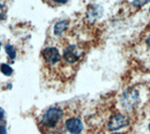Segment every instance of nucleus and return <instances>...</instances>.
Instances as JSON below:
<instances>
[{
    "label": "nucleus",
    "mask_w": 150,
    "mask_h": 134,
    "mask_svg": "<svg viewBox=\"0 0 150 134\" xmlns=\"http://www.w3.org/2000/svg\"><path fill=\"white\" fill-rule=\"evenodd\" d=\"M129 125V118L125 114H116L109 119L107 124V128L111 131L118 130L120 128L128 127Z\"/></svg>",
    "instance_id": "nucleus-3"
},
{
    "label": "nucleus",
    "mask_w": 150,
    "mask_h": 134,
    "mask_svg": "<svg viewBox=\"0 0 150 134\" xmlns=\"http://www.w3.org/2000/svg\"><path fill=\"white\" fill-rule=\"evenodd\" d=\"M0 70H1L3 74L6 75V76H11L12 74V72H13V70L11 68V67H9L8 64H2Z\"/></svg>",
    "instance_id": "nucleus-10"
},
{
    "label": "nucleus",
    "mask_w": 150,
    "mask_h": 134,
    "mask_svg": "<svg viewBox=\"0 0 150 134\" xmlns=\"http://www.w3.org/2000/svg\"><path fill=\"white\" fill-rule=\"evenodd\" d=\"M101 8H100L98 6H93L89 8V11L87 12V17L89 21H95L96 19H98V17H100V14H101Z\"/></svg>",
    "instance_id": "nucleus-7"
},
{
    "label": "nucleus",
    "mask_w": 150,
    "mask_h": 134,
    "mask_svg": "<svg viewBox=\"0 0 150 134\" xmlns=\"http://www.w3.org/2000/svg\"><path fill=\"white\" fill-rule=\"evenodd\" d=\"M7 17V8L2 3H0V21H3Z\"/></svg>",
    "instance_id": "nucleus-11"
},
{
    "label": "nucleus",
    "mask_w": 150,
    "mask_h": 134,
    "mask_svg": "<svg viewBox=\"0 0 150 134\" xmlns=\"http://www.w3.org/2000/svg\"><path fill=\"white\" fill-rule=\"evenodd\" d=\"M5 116V112L2 108H0V119H3Z\"/></svg>",
    "instance_id": "nucleus-14"
},
{
    "label": "nucleus",
    "mask_w": 150,
    "mask_h": 134,
    "mask_svg": "<svg viewBox=\"0 0 150 134\" xmlns=\"http://www.w3.org/2000/svg\"><path fill=\"white\" fill-rule=\"evenodd\" d=\"M65 128L70 134H80L83 131V125L81 119L77 117L69 118L65 123Z\"/></svg>",
    "instance_id": "nucleus-4"
},
{
    "label": "nucleus",
    "mask_w": 150,
    "mask_h": 134,
    "mask_svg": "<svg viewBox=\"0 0 150 134\" xmlns=\"http://www.w3.org/2000/svg\"><path fill=\"white\" fill-rule=\"evenodd\" d=\"M63 117V111L58 107H51L43 114L41 124L47 128H54Z\"/></svg>",
    "instance_id": "nucleus-1"
},
{
    "label": "nucleus",
    "mask_w": 150,
    "mask_h": 134,
    "mask_svg": "<svg viewBox=\"0 0 150 134\" xmlns=\"http://www.w3.org/2000/svg\"><path fill=\"white\" fill-rule=\"evenodd\" d=\"M80 58V52L75 45H69L64 51V59L69 63H75Z\"/></svg>",
    "instance_id": "nucleus-6"
},
{
    "label": "nucleus",
    "mask_w": 150,
    "mask_h": 134,
    "mask_svg": "<svg viewBox=\"0 0 150 134\" xmlns=\"http://www.w3.org/2000/svg\"><path fill=\"white\" fill-rule=\"evenodd\" d=\"M146 43L148 44V46H150V34L148 35L147 39H146Z\"/></svg>",
    "instance_id": "nucleus-16"
},
{
    "label": "nucleus",
    "mask_w": 150,
    "mask_h": 134,
    "mask_svg": "<svg viewBox=\"0 0 150 134\" xmlns=\"http://www.w3.org/2000/svg\"><path fill=\"white\" fill-rule=\"evenodd\" d=\"M42 56L45 59V61L50 64H55L61 59V55L58 50L54 47H48L44 49L42 52Z\"/></svg>",
    "instance_id": "nucleus-5"
},
{
    "label": "nucleus",
    "mask_w": 150,
    "mask_h": 134,
    "mask_svg": "<svg viewBox=\"0 0 150 134\" xmlns=\"http://www.w3.org/2000/svg\"><path fill=\"white\" fill-rule=\"evenodd\" d=\"M150 0H133V5L135 7H142L144 5H145L146 3H148Z\"/></svg>",
    "instance_id": "nucleus-12"
},
{
    "label": "nucleus",
    "mask_w": 150,
    "mask_h": 134,
    "mask_svg": "<svg viewBox=\"0 0 150 134\" xmlns=\"http://www.w3.org/2000/svg\"><path fill=\"white\" fill-rule=\"evenodd\" d=\"M0 48H1V42H0Z\"/></svg>",
    "instance_id": "nucleus-19"
},
{
    "label": "nucleus",
    "mask_w": 150,
    "mask_h": 134,
    "mask_svg": "<svg viewBox=\"0 0 150 134\" xmlns=\"http://www.w3.org/2000/svg\"><path fill=\"white\" fill-rule=\"evenodd\" d=\"M149 11H150V8H149Z\"/></svg>",
    "instance_id": "nucleus-20"
},
{
    "label": "nucleus",
    "mask_w": 150,
    "mask_h": 134,
    "mask_svg": "<svg viewBox=\"0 0 150 134\" xmlns=\"http://www.w3.org/2000/svg\"><path fill=\"white\" fill-rule=\"evenodd\" d=\"M148 128H149V131H150V123H149V126H148Z\"/></svg>",
    "instance_id": "nucleus-17"
},
{
    "label": "nucleus",
    "mask_w": 150,
    "mask_h": 134,
    "mask_svg": "<svg viewBox=\"0 0 150 134\" xmlns=\"http://www.w3.org/2000/svg\"><path fill=\"white\" fill-rule=\"evenodd\" d=\"M5 50H6V53L8 55L9 58H11V60L15 59L16 51H15V48H14L13 46H11V44H6V46H5Z\"/></svg>",
    "instance_id": "nucleus-9"
},
{
    "label": "nucleus",
    "mask_w": 150,
    "mask_h": 134,
    "mask_svg": "<svg viewBox=\"0 0 150 134\" xmlns=\"http://www.w3.org/2000/svg\"><path fill=\"white\" fill-rule=\"evenodd\" d=\"M0 134H7V130L5 127L3 126H0Z\"/></svg>",
    "instance_id": "nucleus-13"
},
{
    "label": "nucleus",
    "mask_w": 150,
    "mask_h": 134,
    "mask_svg": "<svg viewBox=\"0 0 150 134\" xmlns=\"http://www.w3.org/2000/svg\"><path fill=\"white\" fill-rule=\"evenodd\" d=\"M121 105L127 111H131L137 107L139 103V93L135 88H128L121 97Z\"/></svg>",
    "instance_id": "nucleus-2"
},
{
    "label": "nucleus",
    "mask_w": 150,
    "mask_h": 134,
    "mask_svg": "<svg viewBox=\"0 0 150 134\" xmlns=\"http://www.w3.org/2000/svg\"><path fill=\"white\" fill-rule=\"evenodd\" d=\"M53 1H54L56 3H59V4H65L68 2V0H53Z\"/></svg>",
    "instance_id": "nucleus-15"
},
{
    "label": "nucleus",
    "mask_w": 150,
    "mask_h": 134,
    "mask_svg": "<svg viewBox=\"0 0 150 134\" xmlns=\"http://www.w3.org/2000/svg\"><path fill=\"white\" fill-rule=\"evenodd\" d=\"M69 23L68 21H60L58 23H56L54 27V33L56 36H59L63 33V32L68 28Z\"/></svg>",
    "instance_id": "nucleus-8"
},
{
    "label": "nucleus",
    "mask_w": 150,
    "mask_h": 134,
    "mask_svg": "<svg viewBox=\"0 0 150 134\" xmlns=\"http://www.w3.org/2000/svg\"><path fill=\"white\" fill-rule=\"evenodd\" d=\"M112 134H121V133H112Z\"/></svg>",
    "instance_id": "nucleus-18"
}]
</instances>
